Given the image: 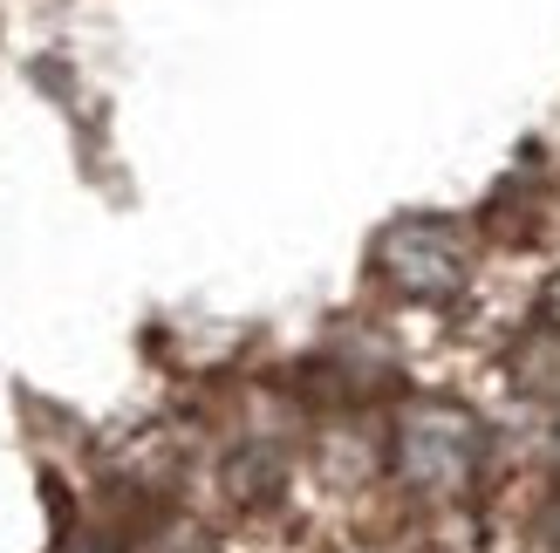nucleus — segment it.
I'll return each mask as SVG.
<instances>
[{
	"instance_id": "nucleus-3",
	"label": "nucleus",
	"mask_w": 560,
	"mask_h": 553,
	"mask_svg": "<svg viewBox=\"0 0 560 553\" xmlns=\"http://www.w3.org/2000/svg\"><path fill=\"white\" fill-rule=\"evenodd\" d=\"M540 546H547V553H560V499L540 513Z\"/></svg>"
},
{
	"instance_id": "nucleus-5",
	"label": "nucleus",
	"mask_w": 560,
	"mask_h": 553,
	"mask_svg": "<svg viewBox=\"0 0 560 553\" xmlns=\"http://www.w3.org/2000/svg\"><path fill=\"white\" fill-rule=\"evenodd\" d=\"M553 451H560V424H553Z\"/></svg>"
},
{
	"instance_id": "nucleus-2",
	"label": "nucleus",
	"mask_w": 560,
	"mask_h": 553,
	"mask_svg": "<svg viewBox=\"0 0 560 553\" xmlns=\"http://www.w3.org/2000/svg\"><path fill=\"white\" fill-rule=\"evenodd\" d=\"M486 458V431L452 403H424L397 424V472L417 492H458Z\"/></svg>"
},
{
	"instance_id": "nucleus-4",
	"label": "nucleus",
	"mask_w": 560,
	"mask_h": 553,
	"mask_svg": "<svg viewBox=\"0 0 560 553\" xmlns=\"http://www.w3.org/2000/svg\"><path fill=\"white\" fill-rule=\"evenodd\" d=\"M547 328H553V336H560V281L547 287Z\"/></svg>"
},
{
	"instance_id": "nucleus-1",
	"label": "nucleus",
	"mask_w": 560,
	"mask_h": 553,
	"mask_svg": "<svg viewBox=\"0 0 560 553\" xmlns=\"http://www.w3.org/2000/svg\"><path fill=\"white\" fill-rule=\"evenodd\" d=\"M370 267H376V281L389 294L431 301V308H438V301H458L465 281H471V239L452 226V219H438V212L397 219V226H383Z\"/></svg>"
}]
</instances>
